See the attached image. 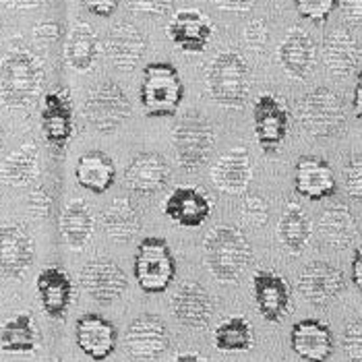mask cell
<instances>
[{
	"mask_svg": "<svg viewBox=\"0 0 362 362\" xmlns=\"http://www.w3.org/2000/svg\"><path fill=\"white\" fill-rule=\"evenodd\" d=\"M170 346V334L166 323L158 315H139L133 319L124 334V348L131 358L156 361Z\"/></svg>",
	"mask_w": 362,
	"mask_h": 362,
	"instance_id": "obj_10",
	"label": "cell"
},
{
	"mask_svg": "<svg viewBox=\"0 0 362 362\" xmlns=\"http://www.w3.org/2000/svg\"><path fill=\"white\" fill-rule=\"evenodd\" d=\"M104 52L118 71H133L147 52V37L133 23H118L106 35Z\"/></svg>",
	"mask_w": 362,
	"mask_h": 362,
	"instance_id": "obj_22",
	"label": "cell"
},
{
	"mask_svg": "<svg viewBox=\"0 0 362 362\" xmlns=\"http://www.w3.org/2000/svg\"><path fill=\"white\" fill-rule=\"evenodd\" d=\"M75 178L85 191L93 195H104L106 191H110L116 180V166L108 153L100 149H91V151H85L77 160Z\"/></svg>",
	"mask_w": 362,
	"mask_h": 362,
	"instance_id": "obj_28",
	"label": "cell"
},
{
	"mask_svg": "<svg viewBox=\"0 0 362 362\" xmlns=\"http://www.w3.org/2000/svg\"><path fill=\"white\" fill-rule=\"evenodd\" d=\"M44 139L56 151H62L75 131L73 104L66 91H50L44 95L42 112H40Z\"/></svg>",
	"mask_w": 362,
	"mask_h": 362,
	"instance_id": "obj_13",
	"label": "cell"
},
{
	"mask_svg": "<svg viewBox=\"0 0 362 362\" xmlns=\"http://www.w3.org/2000/svg\"><path fill=\"white\" fill-rule=\"evenodd\" d=\"M135 281L145 294H162L176 278V259L164 238L147 236L133 259Z\"/></svg>",
	"mask_w": 362,
	"mask_h": 362,
	"instance_id": "obj_5",
	"label": "cell"
},
{
	"mask_svg": "<svg viewBox=\"0 0 362 362\" xmlns=\"http://www.w3.org/2000/svg\"><path fill=\"white\" fill-rule=\"evenodd\" d=\"M211 214V201L195 187H176L164 201V216L182 228H199Z\"/></svg>",
	"mask_w": 362,
	"mask_h": 362,
	"instance_id": "obj_24",
	"label": "cell"
},
{
	"mask_svg": "<svg viewBox=\"0 0 362 362\" xmlns=\"http://www.w3.org/2000/svg\"><path fill=\"white\" fill-rule=\"evenodd\" d=\"M35 290L40 296V303L44 313L50 319H64L69 308L73 305V296H75V288H73V279L71 276L56 267V265H48L44 267L37 279H35Z\"/></svg>",
	"mask_w": 362,
	"mask_h": 362,
	"instance_id": "obj_21",
	"label": "cell"
},
{
	"mask_svg": "<svg viewBox=\"0 0 362 362\" xmlns=\"http://www.w3.org/2000/svg\"><path fill=\"white\" fill-rule=\"evenodd\" d=\"M40 172V149L33 141L23 143L0 164V180L8 187H25Z\"/></svg>",
	"mask_w": 362,
	"mask_h": 362,
	"instance_id": "obj_34",
	"label": "cell"
},
{
	"mask_svg": "<svg viewBox=\"0 0 362 362\" xmlns=\"http://www.w3.org/2000/svg\"><path fill=\"white\" fill-rule=\"evenodd\" d=\"M317 230H319L321 240H325L334 249H348L358 236L356 220L346 205L325 207L319 216Z\"/></svg>",
	"mask_w": 362,
	"mask_h": 362,
	"instance_id": "obj_30",
	"label": "cell"
},
{
	"mask_svg": "<svg viewBox=\"0 0 362 362\" xmlns=\"http://www.w3.org/2000/svg\"><path fill=\"white\" fill-rule=\"evenodd\" d=\"M352 108H354V114H356L358 122H362V71L358 73V77H356V85H354Z\"/></svg>",
	"mask_w": 362,
	"mask_h": 362,
	"instance_id": "obj_50",
	"label": "cell"
},
{
	"mask_svg": "<svg viewBox=\"0 0 362 362\" xmlns=\"http://www.w3.org/2000/svg\"><path fill=\"white\" fill-rule=\"evenodd\" d=\"M252 129L255 139L265 153L278 151L290 129L288 108L272 93L259 95L252 104Z\"/></svg>",
	"mask_w": 362,
	"mask_h": 362,
	"instance_id": "obj_9",
	"label": "cell"
},
{
	"mask_svg": "<svg viewBox=\"0 0 362 362\" xmlns=\"http://www.w3.org/2000/svg\"><path fill=\"white\" fill-rule=\"evenodd\" d=\"M174 0H127L131 13L147 15V17H162L172 8Z\"/></svg>",
	"mask_w": 362,
	"mask_h": 362,
	"instance_id": "obj_41",
	"label": "cell"
},
{
	"mask_svg": "<svg viewBox=\"0 0 362 362\" xmlns=\"http://www.w3.org/2000/svg\"><path fill=\"white\" fill-rule=\"evenodd\" d=\"M346 288L341 269L327 261H313L298 276V292L310 305L323 307L335 300Z\"/></svg>",
	"mask_w": 362,
	"mask_h": 362,
	"instance_id": "obj_14",
	"label": "cell"
},
{
	"mask_svg": "<svg viewBox=\"0 0 362 362\" xmlns=\"http://www.w3.org/2000/svg\"><path fill=\"white\" fill-rule=\"evenodd\" d=\"M0 147H2V127H0Z\"/></svg>",
	"mask_w": 362,
	"mask_h": 362,
	"instance_id": "obj_52",
	"label": "cell"
},
{
	"mask_svg": "<svg viewBox=\"0 0 362 362\" xmlns=\"http://www.w3.org/2000/svg\"><path fill=\"white\" fill-rule=\"evenodd\" d=\"M278 60L284 73L296 81L310 75L317 62V46L305 29H290L278 48Z\"/></svg>",
	"mask_w": 362,
	"mask_h": 362,
	"instance_id": "obj_25",
	"label": "cell"
},
{
	"mask_svg": "<svg viewBox=\"0 0 362 362\" xmlns=\"http://www.w3.org/2000/svg\"><path fill=\"white\" fill-rule=\"evenodd\" d=\"M298 120L310 137H335L346 127L344 100L327 87H315L298 102Z\"/></svg>",
	"mask_w": 362,
	"mask_h": 362,
	"instance_id": "obj_6",
	"label": "cell"
},
{
	"mask_svg": "<svg viewBox=\"0 0 362 362\" xmlns=\"http://www.w3.org/2000/svg\"><path fill=\"white\" fill-rule=\"evenodd\" d=\"M40 348V329L29 313H19L0 325V350L6 354H33Z\"/></svg>",
	"mask_w": 362,
	"mask_h": 362,
	"instance_id": "obj_32",
	"label": "cell"
},
{
	"mask_svg": "<svg viewBox=\"0 0 362 362\" xmlns=\"http://www.w3.org/2000/svg\"><path fill=\"white\" fill-rule=\"evenodd\" d=\"M185 98V85L180 73L170 62H149L143 69L139 102L149 118L174 116Z\"/></svg>",
	"mask_w": 362,
	"mask_h": 362,
	"instance_id": "obj_4",
	"label": "cell"
},
{
	"mask_svg": "<svg viewBox=\"0 0 362 362\" xmlns=\"http://www.w3.org/2000/svg\"><path fill=\"white\" fill-rule=\"evenodd\" d=\"M205 89L223 108H243L251 91V73L243 56L234 50L216 54L205 69Z\"/></svg>",
	"mask_w": 362,
	"mask_h": 362,
	"instance_id": "obj_3",
	"label": "cell"
},
{
	"mask_svg": "<svg viewBox=\"0 0 362 362\" xmlns=\"http://www.w3.org/2000/svg\"><path fill=\"white\" fill-rule=\"evenodd\" d=\"M344 187L352 199L362 201V156H356L348 162L344 170Z\"/></svg>",
	"mask_w": 362,
	"mask_h": 362,
	"instance_id": "obj_40",
	"label": "cell"
},
{
	"mask_svg": "<svg viewBox=\"0 0 362 362\" xmlns=\"http://www.w3.org/2000/svg\"><path fill=\"white\" fill-rule=\"evenodd\" d=\"M0 2L13 11H31V8H37L44 4V0H0Z\"/></svg>",
	"mask_w": 362,
	"mask_h": 362,
	"instance_id": "obj_49",
	"label": "cell"
},
{
	"mask_svg": "<svg viewBox=\"0 0 362 362\" xmlns=\"http://www.w3.org/2000/svg\"><path fill=\"white\" fill-rule=\"evenodd\" d=\"M172 315L191 329H205L214 317V298L211 294L197 281L182 284L170 300Z\"/></svg>",
	"mask_w": 362,
	"mask_h": 362,
	"instance_id": "obj_18",
	"label": "cell"
},
{
	"mask_svg": "<svg viewBox=\"0 0 362 362\" xmlns=\"http://www.w3.org/2000/svg\"><path fill=\"white\" fill-rule=\"evenodd\" d=\"M174 362H207L205 358H201L199 354H180V356H176Z\"/></svg>",
	"mask_w": 362,
	"mask_h": 362,
	"instance_id": "obj_51",
	"label": "cell"
},
{
	"mask_svg": "<svg viewBox=\"0 0 362 362\" xmlns=\"http://www.w3.org/2000/svg\"><path fill=\"white\" fill-rule=\"evenodd\" d=\"M313 236V223L308 214L298 203H288L278 223L279 245L292 255H300L307 249Z\"/></svg>",
	"mask_w": 362,
	"mask_h": 362,
	"instance_id": "obj_33",
	"label": "cell"
},
{
	"mask_svg": "<svg viewBox=\"0 0 362 362\" xmlns=\"http://www.w3.org/2000/svg\"><path fill=\"white\" fill-rule=\"evenodd\" d=\"M50 205H52V199H50V195L42 187H37V189L31 191V195H29V211L37 220H44L50 214Z\"/></svg>",
	"mask_w": 362,
	"mask_h": 362,
	"instance_id": "obj_43",
	"label": "cell"
},
{
	"mask_svg": "<svg viewBox=\"0 0 362 362\" xmlns=\"http://www.w3.org/2000/svg\"><path fill=\"white\" fill-rule=\"evenodd\" d=\"M294 189L308 201H323L335 195L337 182L334 170L323 158L303 156L294 168Z\"/></svg>",
	"mask_w": 362,
	"mask_h": 362,
	"instance_id": "obj_23",
	"label": "cell"
},
{
	"mask_svg": "<svg viewBox=\"0 0 362 362\" xmlns=\"http://www.w3.org/2000/svg\"><path fill=\"white\" fill-rule=\"evenodd\" d=\"M255 344L251 323L245 317H230L214 332V346L220 352H247Z\"/></svg>",
	"mask_w": 362,
	"mask_h": 362,
	"instance_id": "obj_36",
	"label": "cell"
},
{
	"mask_svg": "<svg viewBox=\"0 0 362 362\" xmlns=\"http://www.w3.org/2000/svg\"><path fill=\"white\" fill-rule=\"evenodd\" d=\"M35 259V245L23 226H0V276L19 279L28 274Z\"/></svg>",
	"mask_w": 362,
	"mask_h": 362,
	"instance_id": "obj_12",
	"label": "cell"
},
{
	"mask_svg": "<svg viewBox=\"0 0 362 362\" xmlns=\"http://www.w3.org/2000/svg\"><path fill=\"white\" fill-rule=\"evenodd\" d=\"M102 226L112 240L131 243L141 232V216L129 199H114L102 214Z\"/></svg>",
	"mask_w": 362,
	"mask_h": 362,
	"instance_id": "obj_35",
	"label": "cell"
},
{
	"mask_svg": "<svg viewBox=\"0 0 362 362\" xmlns=\"http://www.w3.org/2000/svg\"><path fill=\"white\" fill-rule=\"evenodd\" d=\"M46 81L44 64L28 48H13L0 60V100L6 108H29Z\"/></svg>",
	"mask_w": 362,
	"mask_h": 362,
	"instance_id": "obj_1",
	"label": "cell"
},
{
	"mask_svg": "<svg viewBox=\"0 0 362 362\" xmlns=\"http://www.w3.org/2000/svg\"><path fill=\"white\" fill-rule=\"evenodd\" d=\"M240 218L249 226L261 228L269 220V205L261 195H249L240 205Z\"/></svg>",
	"mask_w": 362,
	"mask_h": 362,
	"instance_id": "obj_38",
	"label": "cell"
},
{
	"mask_svg": "<svg viewBox=\"0 0 362 362\" xmlns=\"http://www.w3.org/2000/svg\"><path fill=\"white\" fill-rule=\"evenodd\" d=\"M252 247L249 238L230 226L209 230L203 240V263L207 272L220 281H236L249 269Z\"/></svg>",
	"mask_w": 362,
	"mask_h": 362,
	"instance_id": "obj_2",
	"label": "cell"
},
{
	"mask_svg": "<svg viewBox=\"0 0 362 362\" xmlns=\"http://www.w3.org/2000/svg\"><path fill=\"white\" fill-rule=\"evenodd\" d=\"M170 180V166L162 153L143 151L124 168V185L137 195H156Z\"/></svg>",
	"mask_w": 362,
	"mask_h": 362,
	"instance_id": "obj_20",
	"label": "cell"
},
{
	"mask_svg": "<svg viewBox=\"0 0 362 362\" xmlns=\"http://www.w3.org/2000/svg\"><path fill=\"white\" fill-rule=\"evenodd\" d=\"M290 348L307 362H327L334 354V334L319 319H303L290 329Z\"/></svg>",
	"mask_w": 362,
	"mask_h": 362,
	"instance_id": "obj_19",
	"label": "cell"
},
{
	"mask_svg": "<svg viewBox=\"0 0 362 362\" xmlns=\"http://www.w3.org/2000/svg\"><path fill=\"white\" fill-rule=\"evenodd\" d=\"M85 8L95 15V17H112L114 11L118 8V0H81Z\"/></svg>",
	"mask_w": 362,
	"mask_h": 362,
	"instance_id": "obj_44",
	"label": "cell"
},
{
	"mask_svg": "<svg viewBox=\"0 0 362 362\" xmlns=\"http://www.w3.org/2000/svg\"><path fill=\"white\" fill-rule=\"evenodd\" d=\"M337 0H294L298 15L313 23H325L337 8Z\"/></svg>",
	"mask_w": 362,
	"mask_h": 362,
	"instance_id": "obj_37",
	"label": "cell"
},
{
	"mask_svg": "<svg viewBox=\"0 0 362 362\" xmlns=\"http://www.w3.org/2000/svg\"><path fill=\"white\" fill-rule=\"evenodd\" d=\"M216 145L214 127L199 112H187L172 131V149L178 166L195 172L207 164Z\"/></svg>",
	"mask_w": 362,
	"mask_h": 362,
	"instance_id": "obj_7",
	"label": "cell"
},
{
	"mask_svg": "<svg viewBox=\"0 0 362 362\" xmlns=\"http://www.w3.org/2000/svg\"><path fill=\"white\" fill-rule=\"evenodd\" d=\"M100 58V40L87 23H75L66 35L64 60L77 73H89Z\"/></svg>",
	"mask_w": 362,
	"mask_h": 362,
	"instance_id": "obj_31",
	"label": "cell"
},
{
	"mask_svg": "<svg viewBox=\"0 0 362 362\" xmlns=\"http://www.w3.org/2000/svg\"><path fill=\"white\" fill-rule=\"evenodd\" d=\"M211 182L223 193H243L251 185L252 162L249 151L245 147L228 149L218 158V162L211 166Z\"/></svg>",
	"mask_w": 362,
	"mask_h": 362,
	"instance_id": "obj_26",
	"label": "cell"
},
{
	"mask_svg": "<svg viewBox=\"0 0 362 362\" xmlns=\"http://www.w3.org/2000/svg\"><path fill=\"white\" fill-rule=\"evenodd\" d=\"M81 288L87 292L89 298L95 303H114L118 300L127 288H129V278L124 269L114 263L110 259H91L85 263L81 269Z\"/></svg>",
	"mask_w": 362,
	"mask_h": 362,
	"instance_id": "obj_11",
	"label": "cell"
},
{
	"mask_svg": "<svg viewBox=\"0 0 362 362\" xmlns=\"http://www.w3.org/2000/svg\"><path fill=\"white\" fill-rule=\"evenodd\" d=\"M243 35H245V44H247L251 50H255L257 54L263 52V48H265V44H267V40H269L267 28H265V23H263L261 19H252L251 23H247Z\"/></svg>",
	"mask_w": 362,
	"mask_h": 362,
	"instance_id": "obj_42",
	"label": "cell"
},
{
	"mask_svg": "<svg viewBox=\"0 0 362 362\" xmlns=\"http://www.w3.org/2000/svg\"><path fill=\"white\" fill-rule=\"evenodd\" d=\"M341 346H344V352L350 361L362 362V317L350 321L344 327Z\"/></svg>",
	"mask_w": 362,
	"mask_h": 362,
	"instance_id": "obj_39",
	"label": "cell"
},
{
	"mask_svg": "<svg viewBox=\"0 0 362 362\" xmlns=\"http://www.w3.org/2000/svg\"><path fill=\"white\" fill-rule=\"evenodd\" d=\"M60 236L62 243L73 249V251H81L87 247V243L93 236L95 230V218L91 207L85 203L83 199H73L60 216Z\"/></svg>",
	"mask_w": 362,
	"mask_h": 362,
	"instance_id": "obj_29",
	"label": "cell"
},
{
	"mask_svg": "<svg viewBox=\"0 0 362 362\" xmlns=\"http://www.w3.org/2000/svg\"><path fill=\"white\" fill-rule=\"evenodd\" d=\"M133 114V106L124 89L114 81H102L95 85L83 104V116L87 122L102 135L118 131Z\"/></svg>",
	"mask_w": 362,
	"mask_h": 362,
	"instance_id": "obj_8",
	"label": "cell"
},
{
	"mask_svg": "<svg viewBox=\"0 0 362 362\" xmlns=\"http://www.w3.org/2000/svg\"><path fill=\"white\" fill-rule=\"evenodd\" d=\"M75 341L85 356L102 362L114 354L118 332L106 317L98 313H85L75 323Z\"/></svg>",
	"mask_w": 362,
	"mask_h": 362,
	"instance_id": "obj_15",
	"label": "cell"
},
{
	"mask_svg": "<svg viewBox=\"0 0 362 362\" xmlns=\"http://www.w3.org/2000/svg\"><path fill=\"white\" fill-rule=\"evenodd\" d=\"M252 296L261 317L267 323H279L292 305V292L288 281L276 272H257L252 276Z\"/></svg>",
	"mask_w": 362,
	"mask_h": 362,
	"instance_id": "obj_16",
	"label": "cell"
},
{
	"mask_svg": "<svg viewBox=\"0 0 362 362\" xmlns=\"http://www.w3.org/2000/svg\"><path fill=\"white\" fill-rule=\"evenodd\" d=\"M362 60L356 37L348 29L337 28L323 40V64L334 77H350Z\"/></svg>",
	"mask_w": 362,
	"mask_h": 362,
	"instance_id": "obj_27",
	"label": "cell"
},
{
	"mask_svg": "<svg viewBox=\"0 0 362 362\" xmlns=\"http://www.w3.org/2000/svg\"><path fill=\"white\" fill-rule=\"evenodd\" d=\"M218 8L230 11V13H247L251 11L255 0H214Z\"/></svg>",
	"mask_w": 362,
	"mask_h": 362,
	"instance_id": "obj_47",
	"label": "cell"
},
{
	"mask_svg": "<svg viewBox=\"0 0 362 362\" xmlns=\"http://www.w3.org/2000/svg\"><path fill=\"white\" fill-rule=\"evenodd\" d=\"M341 11L350 25L362 28V0H341Z\"/></svg>",
	"mask_w": 362,
	"mask_h": 362,
	"instance_id": "obj_45",
	"label": "cell"
},
{
	"mask_svg": "<svg viewBox=\"0 0 362 362\" xmlns=\"http://www.w3.org/2000/svg\"><path fill=\"white\" fill-rule=\"evenodd\" d=\"M33 35H35V40H40L44 44H50V42H56L60 37V28H58V23H52V21L40 23L33 29Z\"/></svg>",
	"mask_w": 362,
	"mask_h": 362,
	"instance_id": "obj_46",
	"label": "cell"
},
{
	"mask_svg": "<svg viewBox=\"0 0 362 362\" xmlns=\"http://www.w3.org/2000/svg\"><path fill=\"white\" fill-rule=\"evenodd\" d=\"M352 281L362 292V245L354 251V257H352Z\"/></svg>",
	"mask_w": 362,
	"mask_h": 362,
	"instance_id": "obj_48",
	"label": "cell"
},
{
	"mask_svg": "<svg viewBox=\"0 0 362 362\" xmlns=\"http://www.w3.org/2000/svg\"><path fill=\"white\" fill-rule=\"evenodd\" d=\"M166 31L172 44L178 46L182 52L199 54L207 48L214 35V25L205 13L195 8H185L170 19Z\"/></svg>",
	"mask_w": 362,
	"mask_h": 362,
	"instance_id": "obj_17",
	"label": "cell"
}]
</instances>
